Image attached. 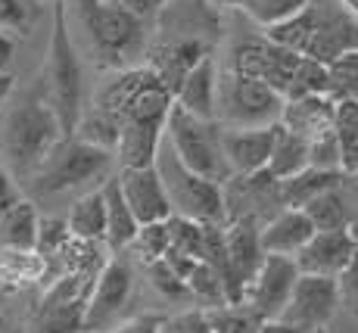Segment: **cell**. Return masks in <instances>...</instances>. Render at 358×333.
Wrapping results in <instances>:
<instances>
[{
	"mask_svg": "<svg viewBox=\"0 0 358 333\" xmlns=\"http://www.w3.org/2000/svg\"><path fill=\"white\" fill-rule=\"evenodd\" d=\"M66 137L53 100L22 97L0 113V162L19 178H31Z\"/></svg>",
	"mask_w": 358,
	"mask_h": 333,
	"instance_id": "cell-1",
	"label": "cell"
},
{
	"mask_svg": "<svg viewBox=\"0 0 358 333\" xmlns=\"http://www.w3.org/2000/svg\"><path fill=\"white\" fill-rule=\"evenodd\" d=\"M72 13L97 66L122 69L143 50L141 13L119 0H72Z\"/></svg>",
	"mask_w": 358,
	"mask_h": 333,
	"instance_id": "cell-2",
	"label": "cell"
},
{
	"mask_svg": "<svg viewBox=\"0 0 358 333\" xmlns=\"http://www.w3.org/2000/svg\"><path fill=\"white\" fill-rule=\"evenodd\" d=\"M156 169L162 175V184L169 190L171 209L181 218L199 221V225H224L228 221V199H224V184H215L209 178L196 175L194 169L178 159L171 150L169 137H162L159 156H156Z\"/></svg>",
	"mask_w": 358,
	"mask_h": 333,
	"instance_id": "cell-3",
	"label": "cell"
},
{
	"mask_svg": "<svg viewBox=\"0 0 358 333\" xmlns=\"http://www.w3.org/2000/svg\"><path fill=\"white\" fill-rule=\"evenodd\" d=\"M165 137H169L171 150L178 153V159L187 169H194L196 175L215 184H228L234 178L231 162L224 156L222 125H215V119H199L175 103L169 119H165Z\"/></svg>",
	"mask_w": 358,
	"mask_h": 333,
	"instance_id": "cell-4",
	"label": "cell"
},
{
	"mask_svg": "<svg viewBox=\"0 0 358 333\" xmlns=\"http://www.w3.org/2000/svg\"><path fill=\"white\" fill-rule=\"evenodd\" d=\"M287 97L271 87L268 81L256 75L228 72L218 75V109L215 122L224 128H265V125H278L284 115Z\"/></svg>",
	"mask_w": 358,
	"mask_h": 333,
	"instance_id": "cell-5",
	"label": "cell"
},
{
	"mask_svg": "<svg viewBox=\"0 0 358 333\" xmlns=\"http://www.w3.org/2000/svg\"><path fill=\"white\" fill-rule=\"evenodd\" d=\"M100 265L85 262V265L66 268L57 281L47 287L44 299L34 309L31 333H85L87 302H91L94 283L100 277Z\"/></svg>",
	"mask_w": 358,
	"mask_h": 333,
	"instance_id": "cell-6",
	"label": "cell"
},
{
	"mask_svg": "<svg viewBox=\"0 0 358 333\" xmlns=\"http://www.w3.org/2000/svg\"><path fill=\"white\" fill-rule=\"evenodd\" d=\"M113 159H115L113 150L94 147V143L81 141V137H63L29 181H34V190L44 193V197L69 193L94 181H106Z\"/></svg>",
	"mask_w": 358,
	"mask_h": 333,
	"instance_id": "cell-7",
	"label": "cell"
},
{
	"mask_svg": "<svg viewBox=\"0 0 358 333\" xmlns=\"http://www.w3.org/2000/svg\"><path fill=\"white\" fill-rule=\"evenodd\" d=\"M50 100L63 122L66 137L75 134L81 119V66L75 44L69 38V6L66 0L53 3V38H50Z\"/></svg>",
	"mask_w": 358,
	"mask_h": 333,
	"instance_id": "cell-8",
	"label": "cell"
},
{
	"mask_svg": "<svg viewBox=\"0 0 358 333\" xmlns=\"http://www.w3.org/2000/svg\"><path fill=\"white\" fill-rule=\"evenodd\" d=\"M134 302V268L125 259L113 255L100 268V277L94 283L91 302H87L85 333L113 330L115 324L128 321V309Z\"/></svg>",
	"mask_w": 358,
	"mask_h": 333,
	"instance_id": "cell-9",
	"label": "cell"
},
{
	"mask_svg": "<svg viewBox=\"0 0 358 333\" xmlns=\"http://www.w3.org/2000/svg\"><path fill=\"white\" fill-rule=\"evenodd\" d=\"M343 305L340 296V281L327 274H299L293 287V296L287 302L284 315L278 318L280 324L308 333H324L330 318L336 315V309Z\"/></svg>",
	"mask_w": 358,
	"mask_h": 333,
	"instance_id": "cell-10",
	"label": "cell"
},
{
	"mask_svg": "<svg viewBox=\"0 0 358 333\" xmlns=\"http://www.w3.org/2000/svg\"><path fill=\"white\" fill-rule=\"evenodd\" d=\"M299 265H296L293 255H265L262 268L252 277V283L246 287L243 305L259 315L262 321H278L284 315L287 302L293 296V287L299 281Z\"/></svg>",
	"mask_w": 358,
	"mask_h": 333,
	"instance_id": "cell-11",
	"label": "cell"
},
{
	"mask_svg": "<svg viewBox=\"0 0 358 333\" xmlns=\"http://www.w3.org/2000/svg\"><path fill=\"white\" fill-rule=\"evenodd\" d=\"M299 62H302V53H296L290 47L274 44L271 38H265V41H243V44L234 50L231 69L246 72V75H256V78L268 81V85L278 87V91L287 97Z\"/></svg>",
	"mask_w": 358,
	"mask_h": 333,
	"instance_id": "cell-12",
	"label": "cell"
},
{
	"mask_svg": "<svg viewBox=\"0 0 358 333\" xmlns=\"http://www.w3.org/2000/svg\"><path fill=\"white\" fill-rule=\"evenodd\" d=\"M119 184H122V193H125L128 206L134 209L137 221H141L143 227L147 225H162V221H169L171 215H175L171 199H169V190H165L156 162L143 165V169H122L119 171Z\"/></svg>",
	"mask_w": 358,
	"mask_h": 333,
	"instance_id": "cell-13",
	"label": "cell"
},
{
	"mask_svg": "<svg viewBox=\"0 0 358 333\" xmlns=\"http://www.w3.org/2000/svg\"><path fill=\"white\" fill-rule=\"evenodd\" d=\"M355 249H358V237L352 234V227H346V231H315V237L296 255V265L306 274L340 277L343 268L352 262Z\"/></svg>",
	"mask_w": 358,
	"mask_h": 333,
	"instance_id": "cell-14",
	"label": "cell"
},
{
	"mask_svg": "<svg viewBox=\"0 0 358 333\" xmlns=\"http://www.w3.org/2000/svg\"><path fill=\"white\" fill-rule=\"evenodd\" d=\"M274 137H278V125H265V128H224L222 125L224 156H228L234 175L265 171L274 150Z\"/></svg>",
	"mask_w": 358,
	"mask_h": 333,
	"instance_id": "cell-15",
	"label": "cell"
},
{
	"mask_svg": "<svg viewBox=\"0 0 358 333\" xmlns=\"http://www.w3.org/2000/svg\"><path fill=\"white\" fill-rule=\"evenodd\" d=\"M165 137V119H125L119 143H115V159L122 169H143L153 165L159 156Z\"/></svg>",
	"mask_w": 358,
	"mask_h": 333,
	"instance_id": "cell-16",
	"label": "cell"
},
{
	"mask_svg": "<svg viewBox=\"0 0 358 333\" xmlns=\"http://www.w3.org/2000/svg\"><path fill=\"white\" fill-rule=\"evenodd\" d=\"M318 227L312 225V218L306 209H280L278 215L262 225V246L271 255H299V249L315 237Z\"/></svg>",
	"mask_w": 358,
	"mask_h": 333,
	"instance_id": "cell-17",
	"label": "cell"
},
{
	"mask_svg": "<svg viewBox=\"0 0 358 333\" xmlns=\"http://www.w3.org/2000/svg\"><path fill=\"white\" fill-rule=\"evenodd\" d=\"M175 103L184 106L187 113L199 115V119H215L218 109V69H215V57H203L181 78L175 91Z\"/></svg>",
	"mask_w": 358,
	"mask_h": 333,
	"instance_id": "cell-18",
	"label": "cell"
},
{
	"mask_svg": "<svg viewBox=\"0 0 358 333\" xmlns=\"http://www.w3.org/2000/svg\"><path fill=\"white\" fill-rule=\"evenodd\" d=\"M280 122L290 131L302 134L306 141H315L318 134L334 128L336 122V97L330 94H312V97H296L287 100Z\"/></svg>",
	"mask_w": 358,
	"mask_h": 333,
	"instance_id": "cell-19",
	"label": "cell"
},
{
	"mask_svg": "<svg viewBox=\"0 0 358 333\" xmlns=\"http://www.w3.org/2000/svg\"><path fill=\"white\" fill-rule=\"evenodd\" d=\"M103 193H106V246L113 253H122V249L134 246V240L141 237L143 225L137 221L134 209L128 206L125 193H122V184H119V175L115 178H106L103 181Z\"/></svg>",
	"mask_w": 358,
	"mask_h": 333,
	"instance_id": "cell-20",
	"label": "cell"
},
{
	"mask_svg": "<svg viewBox=\"0 0 358 333\" xmlns=\"http://www.w3.org/2000/svg\"><path fill=\"white\" fill-rule=\"evenodd\" d=\"M41 215L29 199H16L0 215V243L13 253H38Z\"/></svg>",
	"mask_w": 358,
	"mask_h": 333,
	"instance_id": "cell-21",
	"label": "cell"
},
{
	"mask_svg": "<svg viewBox=\"0 0 358 333\" xmlns=\"http://www.w3.org/2000/svg\"><path fill=\"white\" fill-rule=\"evenodd\" d=\"M106 193L103 187H94V190L81 193L72 203V212H69V227H72L75 240L81 243H103L106 240Z\"/></svg>",
	"mask_w": 358,
	"mask_h": 333,
	"instance_id": "cell-22",
	"label": "cell"
},
{
	"mask_svg": "<svg viewBox=\"0 0 358 333\" xmlns=\"http://www.w3.org/2000/svg\"><path fill=\"white\" fill-rule=\"evenodd\" d=\"M346 178H349L346 171H327V169H315V165H308L306 171H299V175L280 181V203H284V209H302V206H306L308 199H315L318 193L343 187Z\"/></svg>",
	"mask_w": 358,
	"mask_h": 333,
	"instance_id": "cell-23",
	"label": "cell"
},
{
	"mask_svg": "<svg viewBox=\"0 0 358 333\" xmlns=\"http://www.w3.org/2000/svg\"><path fill=\"white\" fill-rule=\"evenodd\" d=\"M312 165V153H308V141L302 134L290 131L284 122H278V137H274V150L268 159V171H271L278 181L299 175Z\"/></svg>",
	"mask_w": 358,
	"mask_h": 333,
	"instance_id": "cell-24",
	"label": "cell"
},
{
	"mask_svg": "<svg viewBox=\"0 0 358 333\" xmlns=\"http://www.w3.org/2000/svg\"><path fill=\"white\" fill-rule=\"evenodd\" d=\"M122 122L119 115L106 113L103 106L94 103L91 113H81L78 119V128H75L72 137H81V141L94 143V147H103V150H113L115 153V143H119V134H122Z\"/></svg>",
	"mask_w": 358,
	"mask_h": 333,
	"instance_id": "cell-25",
	"label": "cell"
},
{
	"mask_svg": "<svg viewBox=\"0 0 358 333\" xmlns=\"http://www.w3.org/2000/svg\"><path fill=\"white\" fill-rule=\"evenodd\" d=\"M336 137H340L343 153V171L358 175V100L355 97H343L336 100Z\"/></svg>",
	"mask_w": 358,
	"mask_h": 333,
	"instance_id": "cell-26",
	"label": "cell"
},
{
	"mask_svg": "<svg viewBox=\"0 0 358 333\" xmlns=\"http://www.w3.org/2000/svg\"><path fill=\"white\" fill-rule=\"evenodd\" d=\"M302 209H306V215L312 218V225L318 231H346L349 227V209H346V199H343L340 187L318 193Z\"/></svg>",
	"mask_w": 358,
	"mask_h": 333,
	"instance_id": "cell-27",
	"label": "cell"
},
{
	"mask_svg": "<svg viewBox=\"0 0 358 333\" xmlns=\"http://www.w3.org/2000/svg\"><path fill=\"white\" fill-rule=\"evenodd\" d=\"M312 94H330L334 97V75H330L327 62L302 57L299 69H296V75H293V85H290L287 100H296V97H312Z\"/></svg>",
	"mask_w": 358,
	"mask_h": 333,
	"instance_id": "cell-28",
	"label": "cell"
},
{
	"mask_svg": "<svg viewBox=\"0 0 358 333\" xmlns=\"http://www.w3.org/2000/svg\"><path fill=\"white\" fill-rule=\"evenodd\" d=\"M75 243V234L69 227V218H41L38 255L41 259H59Z\"/></svg>",
	"mask_w": 358,
	"mask_h": 333,
	"instance_id": "cell-29",
	"label": "cell"
},
{
	"mask_svg": "<svg viewBox=\"0 0 358 333\" xmlns=\"http://www.w3.org/2000/svg\"><path fill=\"white\" fill-rule=\"evenodd\" d=\"M159 333H215L209 309H187L175 315H162Z\"/></svg>",
	"mask_w": 358,
	"mask_h": 333,
	"instance_id": "cell-30",
	"label": "cell"
},
{
	"mask_svg": "<svg viewBox=\"0 0 358 333\" xmlns=\"http://www.w3.org/2000/svg\"><path fill=\"white\" fill-rule=\"evenodd\" d=\"M330 75H334V97H355L358 100V50L343 53L340 59L330 62Z\"/></svg>",
	"mask_w": 358,
	"mask_h": 333,
	"instance_id": "cell-31",
	"label": "cell"
},
{
	"mask_svg": "<svg viewBox=\"0 0 358 333\" xmlns=\"http://www.w3.org/2000/svg\"><path fill=\"white\" fill-rule=\"evenodd\" d=\"M308 153H312V165L315 169H327V171H343V153H340V137L336 128L318 134L315 141H308Z\"/></svg>",
	"mask_w": 358,
	"mask_h": 333,
	"instance_id": "cell-32",
	"label": "cell"
},
{
	"mask_svg": "<svg viewBox=\"0 0 358 333\" xmlns=\"http://www.w3.org/2000/svg\"><path fill=\"white\" fill-rule=\"evenodd\" d=\"M34 10L25 0H0V31H19L25 34L31 29Z\"/></svg>",
	"mask_w": 358,
	"mask_h": 333,
	"instance_id": "cell-33",
	"label": "cell"
},
{
	"mask_svg": "<svg viewBox=\"0 0 358 333\" xmlns=\"http://www.w3.org/2000/svg\"><path fill=\"white\" fill-rule=\"evenodd\" d=\"M336 281H340L343 305H349L352 311H358V249H355L352 262H349V265L343 268V274L336 277Z\"/></svg>",
	"mask_w": 358,
	"mask_h": 333,
	"instance_id": "cell-34",
	"label": "cell"
},
{
	"mask_svg": "<svg viewBox=\"0 0 358 333\" xmlns=\"http://www.w3.org/2000/svg\"><path fill=\"white\" fill-rule=\"evenodd\" d=\"M159 321L162 315H141V318H128V321L115 324L113 330L103 333H159Z\"/></svg>",
	"mask_w": 358,
	"mask_h": 333,
	"instance_id": "cell-35",
	"label": "cell"
},
{
	"mask_svg": "<svg viewBox=\"0 0 358 333\" xmlns=\"http://www.w3.org/2000/svg\"><path fill=\"white\" fill-rule=\"evenodd\" d=\"M16 199H19V193H16V187H13V175L6 171V165L0 162V215L10 209Z\"/></svg>",
	"mask_w": 358,
	"mask_h": 333,
	"instance_id": "cell-36",
	"label": "cell"
},
{
	"mask_svg": "<svg viewBox=\"0 0 358 333\" xmlns=\"http://www.w3.org/2000/svg\"><path fill=\"white\" fill-rule=\"evenodd\" d=\"M13 87H16V78H13L10 72H0V113H3L6 103H10Z\"/></svg>",
	"mask_w": 358,
	"mask_h": 333,
	"instance_id": "cell-37",
	"label": "cell"
},
{
	"mask_svg": "<svg viewBox=\"0 0 358 333\" xmlns=\"http://www.w3.org/2000/svg\"><path fill=\"white\" fill-rule=\"evenodd\" d=\"M119 3H125L128 10H134V13H147L150 6H156L159 0H119Z\"/></svg>",
	"mask_w": 358,
	"mask_h": 333,
	"instance_id": "cell-38",
	"label": "cell"
},
{
	"mask_svg": "<svg viewBox=\"0 0 358 333\" xmlns=\"http://www.w3.org/2000/svg\"><path fill=\"white\" fill-rule=\"evenodd\" d=\"M215 10H240L243 6V0H209Z\"/></svg>",
	"mask_w": 358,
	"mask_h": 333,
	"instance_id": "cell-39",
	"label": "cell"
},
{
	"mask_svg": "<svg viewBox=\"0 0 358 333\" xmlns=\"http://www.w3.org/2000/svg\"><path fill=\"white\" fill-rule=\"evenodd\" d=\"M0 333H22V330H19L16 324L10 321V318H3V315H0Z\"/></svg>",
	"mask_w": 358,
	"mask_h": 333,
	"instance_id": "cell-40",
	"label": "cell"
}]
</instances>
